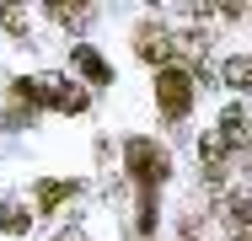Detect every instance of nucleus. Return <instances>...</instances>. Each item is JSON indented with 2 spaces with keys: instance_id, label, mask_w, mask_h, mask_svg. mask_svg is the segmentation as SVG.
Listing matches in <instances>:
<instances>
[{
  "instance_id": "nucleus-1",
  "label": "nucleus",
  "mask_w": 252,
  "mask_h": 241,
  "mask_svg": "<svg viewBox=\"0 0 252 241\" xmlns=\"http://www.w3.org/2000/svg\"><path fill=\"white\" fill-rule=\"evenodd\" d=\"M16 91H22L27 107H32V102H49V107H59V113H81V107H86V91L70 86L64 75H32V81H22Z\"/></svg>"
},
{
  "instance_id": "nucleus-2",
  "label": "nucleus",
  "mask_w": 252,
  "mask_h": 241,
  "mask_svg": "<svg viewBox=\"0 0 252 241\" xmlns=\"http://www.w3.org/2000/svg\"><path fill=\"white\" fill-rule=\"evenodd\" d=\"M156 102H161V113H166V118H183V113H188V102H193V75H188V70H177V64H166V70L156 75Z\"/></svg>"
},
{
  "instance_id": "nucleus-3",
  "label": "nucleus",
  "mask_w": 252,
  "mask_h": 241,
  "mask_svg": "<svg viewBox=\"0 0 252 241\" xmlns=\"http://www.w3.org/2000/svg\"><path fill=\"white\" fill-rule=\"evenodd\" d=\"M129 177H134L140 188H156V182L166 177V155H161L151 140H129Z\"/></svg>"
},
{
  "instance_id": "nucleus-4",
  "label": "nucleus",
  "mask_w": 252,
  "mask_h": 241,
  "mask_svg": "<svg viewBox=\"0 0 252 241\" xmlns=\"http://www.w3.org/2000/svg\"><path fill=\"white\" fill-rule=\"evenodd\" d=\"M134 48H140V59H145V64H166V59H172V32H166L161 22H140Z\"/></svg>"
},
{
  "instance_id": "nucleus-5",
  "label": "nucleus",
  "mask_w": 252,
  "mask_h": 241,
  "mask_svg": "<svg viewBox=\"0 0 252 241\" xmlns=\"http://www.w3.org/2000/svg\"><path fill=\"white\" fill-rule=\"evenodd\" d=\"M220 140L225 145H252V107H225L220 113Z\"/></svg>"
},
{
  "instance_id": "nucleus-6",
  "label": "nucleus",
  "mask_w": 252,
  "mask_h": 241,
  "mask_svg": "<svg viewBox=\"0 0 252 241\" xmlns=\"http://www.w3.org/2000/svg\"><path fill=\"white\" fill-rule=\"evenodd\" d=\"M225 225H231V236L236 231H252V198H242V193L225 198Z\"/></svg>"
},
{
  "instance_id": "nucleus-7",
  "label": "nucleus",
  "mask_w": 252,
  "mask_h": 241,
  "mask_svg": "<svg viewBox=\"0 0 252 241\" xmlns=\"http://www.w3.org/2000/svg\"><path fill=\"white\" fill-rule=\"evenodd\" d=\"M75 64L86 70V81H92V86H107V81H113V70L102 64L97 54H92V48H75Z\"/></svg>"
},
{
  "instance_id": "nucleus-8",
  "label": "nucleus",
  "mask_w": 252,
  "mask_h": 241,
  "mask_svg": "<svg viewBox=\"0 0 252 241\" xmlns=\"http://www.w3.org/2000/svg\"><path fill=\"white\" fill-rule=\"evenodd\" d=\"M0 225H5V231H11V236H22V231H27V225H32V220H27V209H22V204H16V198H5V204H0Z\"/></svg>"
},
{
  "instance_id": "nucleus-9",
  "label": "nucleus",
  "mask_w": 252,
  "mask_h": 241,
  "mask_svg": "<svg viewBox=\"0 0 252 241\" xmlns=\"http://www.w3.org/2000/svg\"><path fill=\"white\" fill-rule=\"evenodd\" d=\"M54 22H59V27H75V32H81V27L92 22V11H86V5H54Z\"/></svg>"
},
{
  "instance_id": "nucleus-10",
  "label": "nucleus",
  "mask_w": 252,
  "mask_h": 241,
  "mask_svg": "<svg viewBox=\"0 0 252 241\" xmlns=\"http://www.w3.org/2000/svg\"><path fill=\"white\" fill-rule=\"evenodd\" d=\"M225 86H236V91H242V86H252V59H242V54H236V59L225 64Z\"/></svg>"
},
{
  "instance_id": "nucleus-11",
  "label": "nucleus",
  "mask_w": 252,
  "mask_h": 241,
  "mask_svg": "<svg viewBox=\"0 0 252 241\" xmlns=\"http://www.w3.org/2000/svg\"><path fill=\"white\" fill-rule=\"evenodd\" d=\"M204 161H209V172H215V177H220V161H225V140H220V134H204Z\"/></svg>"
},
{
  "instance_id": "nucleus-12",
  "label": "nucleus",
  "mask_w": 252,
  "mask_h": 241,
  "mask_svg": "<svg viewBox=\"0 0 252 241\" xmlns=\"http://www.w3.org/2000/svg\"><path fill=\"white\" fill-rule=\"evenodd\" d=\"M64 193H75V182H43V188H38V204H43V209H54Z\"/></svg>"
},
{
  "instance_id": "nucleus-13",
  "label": "nucleus",
  "mask_w": 252,
  "mask_h": 241,
  "mask_svg": "<svg viewBox=\"0 0 252 241\" xmlns=\"http://www.w3.org/2000/svg\"><path fill=\"white\" fill-rule=\"evenodd\" d=\"M0 27H5V32H27V11H22V5H5V11H0Z\"/></svg>"
},
{
  "instance_id": "nucleus-14",
  "label": "nucleus",
  "mask_w": 252,
  "mask_h": 241,
  "mask_svg": "<svg viewBox=\"0 0 252 241\" xmlns=\"http://www.w3.org/2000/svg\"><path fill=\"white\" fill-rule=\"evenodd\" d=\"M59 241H86V231H59Z\"/></svg>"
}]
</instances>
